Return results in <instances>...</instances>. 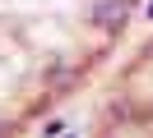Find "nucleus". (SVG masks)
<instances>
[{
    "label": "nucleus",
    "instance_id": "3",
    "mask_svg": "<svg viewBox=\"0 0 153 138\" xmlns=\"http://www.w3.org/2000/svg\"><path fill=\"white\" fill-rule=\"evenodd\" d=\"M149 18H153V0H149Z\"/></svg>",
    "mask_w": 153,
    "mask_h": 138
},
{
    "label": "nucleus",
    "instance_id": "2",
    "mask_svg": "<svg viewBox=\"0 0 153 138\" xmlns=\"http://www.w3.org/2000/svg\"><path fill=\"white\" fill-rule=\"evenodd\" d=\"M0 138H14V124H10V120H0Z\"/></svg>",
    "mask_w": 153,
    "mask_h": 138
},
{
    "label": "nucleus",
    "instance_id": "1",
    "mask_svg": "<svg viewBox=\"0 0 153 138\" xmlns=\"http://www.w3.org/2000/svg\"><path fill=\"white\" fill-rule=\"evenodd\" d=\"M125 14H130V5H125V0H102V5H97V28H102V32H116V28H125Z\"/></svg>",
    "mask_w": 153,
    "mask_h": 138
}]
</instances>
